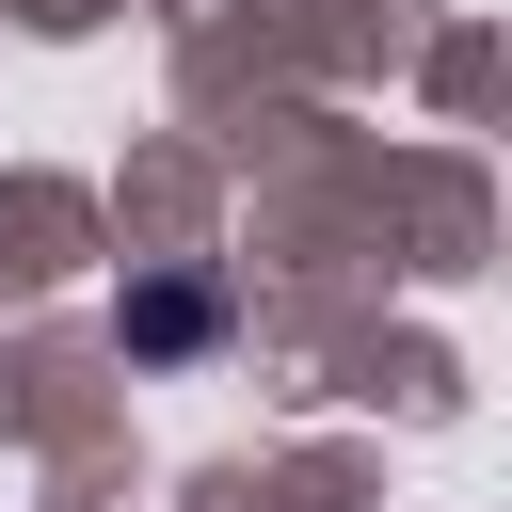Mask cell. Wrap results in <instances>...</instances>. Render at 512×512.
Masks as SVG:
<instances>
[{"instance_id":"obj_1","label":"cell","mask_w":512,"mask_h":512,"mask_svg":"<svg viewBox=\"0 0 512 512\" xmlns=\"http://www.w3.org/2000/svg\"><path fill=\"white\" fill-rule=\"evenodd\" d=\"M128 336H144V352H192V336H208V288H144Z\"/></svg>"}]
</instances>
